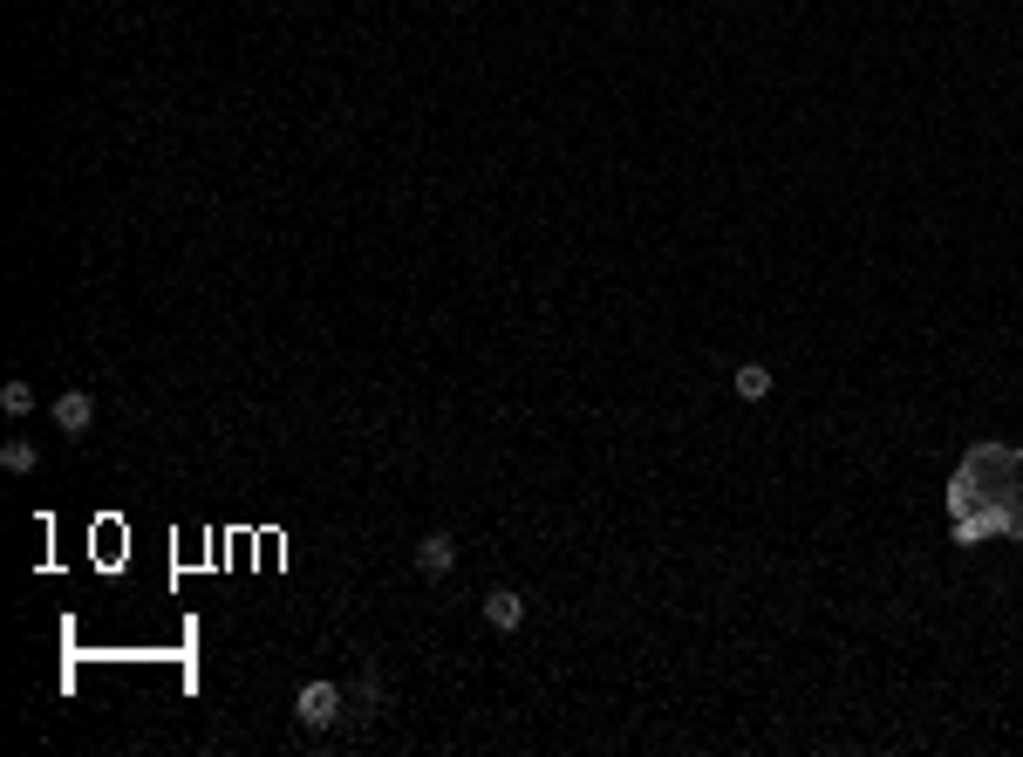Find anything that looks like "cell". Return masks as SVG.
<instances>
[{"label": "cell", "instance_id": "cell-1", "mask_svg": "<svg viewBox=\"0 0 1023 757\" xmlns=\"http://www.w3.org/2000/svg\"><path fill=\"white\" fill-rule=\"evenodd\" d=\"M294 717H301L307 730H335L341 723V682H328V676L301 682V689H294Z\"/></svg>", "mask_w": 1023, "mask_h": 757}, {"label": "cell", "instance_id": "cell-2", "mask_svg": "<svg viewBox=\"0 0 1023 757\" xmlns=\"http://www.w3.org/2000/svg\"><path fill=\"white\" fill-rule=\"evenodd\" d=\"M89 423H96V396H89V389H69V396H55V430H62V437H82Z\"/></svg>", "mask_w": 1023, "mask_h": 757}, {"label": "cell", "instance_id": "cell-3", "mask_svg": "<svg viewBox=\"0 0 1023 757\" xmlns=\"http://www.w3.org/2000/svg\"><path fill=\"white\" fill-rule=\"evenodd\" d=\"M451 567H457V539H451V532H423V546H417V573H423V580H444Z\"/></svg>", "mask_w": 1023, "mask_h": 757}, {"label": "cell", "instance_id": "cell-4", "mask_svg": "<svg viewBox=\"0 0 1023 757\" xmlns=\"http://www.w3.org/2000/svg\"><path fill=\"white\" fill-rule=\"evenodd\" d=\"M485 621H492L498 635H512V628L526 621V601H519L512 587H492V594H485Z\"/></svg>", "mask_w": 1023, "mask_h": 757}, {"label": "cell", "instance_id": "cell-5", "mask_svg": "<svg viewBox=\"0 0 1023 757\" xmlns=\"http://www.w3.org/2000/svg\"><path fill=\"white\" fill-rule=\"evenodd\" d=\"M730 389H737L744 403H764V396H771V369H764V362H744V369L730 376Z\"/></svg>", "mask_w": 1023, "mask_h": 757}, {"label": "cell", "instance_id": "cell-6", "mask_svg": "<svg viewBox=\"0 0 1023 757\" xmlns=\"http://www.w3.org/2000/svg\"><path fill=\"white\" fill-rule=\"evenodd\" d=\"M0 410H7V417H28V410H35V389H28L21 376L0 382Z\"/></svg>", "mask_w": 1023, "mask_h": 757}, {"label": "cell", "instance_id": "cell-7", "mask_svg": "<svg viewBox=\"0 0 1023 757\" xmlns=\"http://www.w3.org/2000/svg\"><path fill=\"white\" fill-rule=\"evenodd\" d=\"M0 464H7V471L21 478V471H35V464H41V451H35V444H21V437H14V444L0 451Z\"/></svg>", "mask_w": 1023, "mask_h": 757}]
</instances>
